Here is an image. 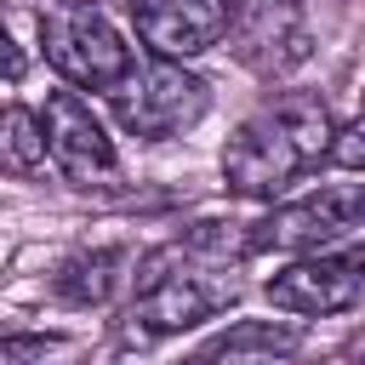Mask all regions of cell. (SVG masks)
Returning a JSON list of instances; mask_svg holds the SVG:
<instances>
[{
	"label": "cell",
	"mask_w": 365,
	"mask_h": 365,
	"mask_svg": "<svg viewBox=\"0 0 365 365\" xmlns=\"http://www.w3.org/2000/svg\"><path fill=\"white\" fill-rule=\"evenodd\" d=\"M336 120L314 91H279L245 114L222 148V182L240 200H274L331 154Z\"/></svg>",
	"instance_id": "cell-1"
},
{
	"label": "cell",
	"mask_w": 365,
	"mask_h": 365,
	"mask_svg": "<svg viewBox=\"0 0 365 365\" xmlns=\"http://www.w3.org/2000/svg\"><path fill=\"white\" fill-rule=\"evenodd\" d=\"M171 262H177V257H171V245H165V251L148 257L143 274H137V297H131V308H125V319H120V336L137 342V348H148V342H160V336H177V331L222 314V308L240 297V279H234V274H217V268H171Z\"/></svg>",
	"instance_id": "cell-2"
},
{
	"label": "cell",
	"mask_w": 365,
	"mask_h": 365,
	"mask_svg": "<svg viewBox=\"0 0 365 365\" xmlns=\"http://www.w3.org/2000/svg\"><path fill=\"white\" fill-rule=\"evenodd\" d=\"M108 103H114V120L131 137L165 143V137H182L205 120L211 86L200 74H188L182 63H171V57H148V63L125 68V80L108 91Z\"/></svg>",
	"instance_id": "cell-3"
},
{
	"label": "cell",
	"mask_w": 365,
	"mask_h": 365,
	"mask_svg": "<svg viewBox=\"0 0 365 365\" xmlns=\"http://www.w3.org/2000/svg\"><path fill=\"white\" fill-rule=\"evenodd\" d=\"M40 46L51 57V68L68 86H80V91H114L125 80V68L137 63L131 46H125V34L103 11H91V6H57V11H46L40 17Z\"/></svg>",
	"instance_id": "cell-4"
},
{
	"label": "cell",
	"mask_w": 365,
	"mask_h": 365,
	"mask_svg": "<svg viewBox=\"0 0 365 365\" xmlns=\"http://www.w3.org/2000/svg\"><path fill=\"white\" fill-rule=\"evenodd\" d=\"M365 234V188H319L308 200H285L274 205L257 228H251V251H336L342 240Z\"/></svg>",
	"instance_id": "cell-5"
},
{
	"label": "cell",
	"mask_w": 365,
	"mask_h": 365,
	"mask_svg": "<svg viewBox=\"0 0 365 365\" xmlns=\"http://www.w3.org/2000/svg\"><path fill=\"white\" fill-rule=\"evenodd\" d=\"M40 131H46V160L68 182H80V188L114 182V171H120L114 137L103 131V120L91 114V103L80 91H51L40 108Z\"/></svg>",
	"instance_id": "cell-6"
},
{
	"label": "cell",
	"mask_w": 365,
	"mask_h": 365,
	"mask_svg": "<svg viewBox=\"0 0 365 365\" xmlns=\"http://www.w3.org/2000/svg\"><path fill=\"white\" fill-rule=\"evenodd\" d=\"M365 297V245L354 251H308L268 279V302L285 314H348Z\"/></svg>",
	"instance_id": "cell-7"
},
{
	"label": "cell",
	"mask_w": 365,
	"mask_h": 365,
	"mask_svg": "<svg viewBox=\"0 0 365 365\" xmlns=\"http://www.w3.org/2000/svg\"><path fill=\"white\" fill-rule=\"evenodd\" d=\"M240 0H137V40L154 57L188 63L211 46H222L240 23Z\"/></svg>",
	"instance_id": "cell-8"
},
{
	"label": "cell",
	"mask_w": 365,
	"mask_h": 365,
	"mask_svg": "<svg viewBox=\"0 0 365 365\" xmlns=\"http://www.w3.org/2000/svg\"><path fill=\"white\" fill-rule=\"evenodd\" d=\"M234 51H240V63L257 68V74H291L297 63H308L314 34H308V23L297 17L291 0H262V6L240 11V23H234Z\"/></svg>",
	"instance_id": "cell-9"
},
{
	"label": "cell",
	"mask_w": 365,
	"mask_h": 365,
	"mask_svg": "<svg viewBox=\"0 0 365 365\" xmlns=\"http://www.w3.org/2000/svg\"><path fill=\"white\" fill-rule=\"evenodd\" d=\"M302 348V325L291 319H234L228 331L205 336L182 365H274Z\"/></svg>",
	"instance_id": "cell-10"
},
{
	"label": "cell",
	"mask_w": 365,
	"mask_h": 365,
	"mask_svg": "<svg viewBox=\"0 0 365 365\" xmlns=\"http://www.w3.org/2000/svg\"><path fill=\"white\" fill-rule=\"evenodd\" d=\"M125 262H131V257H125L120 245H103V251H80V257H68V262L57 268L51 291H57L63 302H74V308H97V302H108V297H114V285H120Z\"/></svg>",
	"instance_id": "cell-11"
},
{
	"label": "cell",
	"mask_w": 365,
	"mask_h": 365,
	"mask_svg": "<svg viewBox=\"0 0 365 365\" xmlns=\"http://www.w3.org/2000/svg\"><path fill=\"white\" fill-rule=\"evenodd\" d=\"M325 165H342V171H365V114H359V120H348V125H336Z\"/></svg>",
	"instance_id": "cell-12"
},
{
	"label": "cell",
	"mask_w": 365,
	"mask_h": 365,
	"mask_svg": "<svg viewBox=\"0 0 365 365\" xmlns=\"http://www.w3.org/2000/svg\"><path fill=\"white\" fill-rule=\"evenodd\" d=\"M46 348H57V336H11V342H0V365H17V359H46Z\"/></svg>",
	"instance_id": "cell-13"
},
{
	"label": "cell",
	"mask_w": 365,
	"mask_h": 365,
	"mask_svg": "<svg viewBox=\"0 0 365 365\" xmlns=\"http://www.w3.org/2000/svg\"><path fill=\"white\" fill-rule=\"evenodd\" d=\"M23 68H29V57H23V46L11 40V29L0 23V86H17Z\"/></svg>",
	"instance_id": "cell-14"
}]
</instances>
